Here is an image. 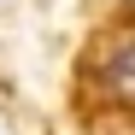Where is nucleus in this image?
I'll return each instance as SVG.
<instances>
[{"instance_id":"obj_1","label":"nucleus","mask_w":135,"mask_h":135,"mask_svg":"<svg viewBox=\"0 0 135 135\" xmlns=\"http://www.w3.org/2000/svg\"><path fill=\"white\" fill-rule=\"evenodd\" d=\"M82 100H88V112L135 118V30H118V35L94 41V53L82 65Z\"/></svg>"}]
</instances>
